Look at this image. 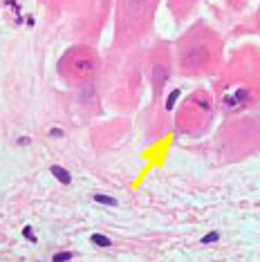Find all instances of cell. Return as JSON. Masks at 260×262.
Returning <instances> with one entry per match:
<instances>
[{"label": "cell", "instance_id": "8", "mask_svg": "<svg viewBox=\"0 0 260 262\" xmlns=\"http://www.w3.org/2000/svg\"><path fill=\"white\" fill-rule=\"evenodd\" d=\"M110 0H72L65 9V16H72L74 20V34H76V43H99V34L108 20L110 14Z\"/></svg>", "mask_w": 260, "mask_h": 262}, {"label": "cell", "instance_id": "7", "mask_svg": "<svg viewBox=\"0 0 260 262\" xmlns=\"http://www.w3.org/2000/svg\"><path fill=\"white\" fill-rule=\"evenodd\" d=\"M103 70V54L92 43H72L56 61V76L63 85L83 90L99 81Z\"/></svg>", "mask_w": 260, "mask_h": 262}, {"label": "cell", "instance_id": "11", "mask_svg": "<svg viewBox=\"0 0 260 262\" xmlns=\"http://www.w3.org/2000/svg\"><path fill=\"white\" fill-rule=\"evenodd\" d=\"M253 32L260 34V5H258V9H256V14H253Z\"/></svg>", "mask_w": 260, "mask_h": 262}, {"label": "cell", "instance_id": "4", "mask_svg": "<svg viewBox=\"0 0 260 262\" xmlns=\"http://www.w3.org/2000/svg\"><path fill=\"white\" fill-rule=\"evenodd\" d=\"M162 0H112V40L105 54L121 56L155 38Z\"/></svg>", "mask_w": 260, "mask_h": 262}, {"label": "cell", "instance_id": "1", "mask_svg": "<svg viewBox=\"0 0 260 262\" xmlns=\"http://www.w3.org/2000/svg\"><path fill=\"white\" fill-rule=\"evenodd\" d=\"M211 92L220 117L260 110V45L240 43L227 52L220 72L211 79Z\"/></svg>", "mask_w": 260, "mask_h": 262}, {"label": "cell", "instance_id": "9", "mask_svg": "<svg viewBox=\"0 0 260 262\" xmlns=\"http://www.w3.org/2000/svg\"><path fill=\"white\" fill-rule=\"evenodd\" d=\"M36 3L45 14V23L47 25H54V23L63 18L65 9H68V5L72 3V0H36Z\"/></svg>", "mask_w": 260, "mask_h": 262}, {"label": "cell", "instance_id": "10", "mask_svg": "<svg viewBox=\"0 0 260 262\" xmlns=\"http://www.w3.org/2000/svg\"><path fill=\"white\" fill-rule=\"evenodd\" d=\"M200 0H166V7L170 11V16H173V20L180 25L182 20H186L188 16L195 11Z\"/></svg>", "mask_w": 260, "mask_h": 262}, {"label": "cell", "instance_id": "2", "mask_svg": "<svg viewBox=\"0 0 260 262\" xmlns=\"http://www.w3.org/2000/svg\"><path fill=\"white\" fill-rule=\"evenodd\" d=\"M175 74L188 81L213 79L227 58V40L204 18H195L173 40Z\"/></svg>", "mask_w": 260, "mask_h": 262}, {"label": "cell", "instance_id": "6", "mask_svg": "<svg viewBox=\"0 0 260 262\" xmlns=\"http://www.w3.org/2000/svg\"><path fill=\"white\" fill-rule=\"evenodd\" d=\"M146 85L150 90V105L148 119L164 117V103H166V88L175 74V58H173V43L164 38H153L146 45Z\"/></svg>", "mask_w": 260, "mask_h": 262}, {"label": "cell", "instance_id": "5", "mask_svg": "<svg viewBox=\"0 0 260 262\" xmlns=\"http://www.w3.org/2000/svg\"><path fill=\"white\" fill-rule=\"evenodd\" d=\"M218 117L215 99L211 88L198 85L177 103L173 110V128L184 139H200L213 128Z\"/></svg>", "mask_w": 260, "mask_h": 262}, {"label": "cell", "instance_id": "3", "mask_svg": "<svg viewBox=\"0 0 260 262\" xmlns=\"http://www.w3.org/2000/svg\"><path fill=\"white\" fill-rule=\"evenodd\" d=\"M146 47L126 52L121 56L103 54V70L99 85L103 88L101 97L115 110L133 112L139 105L141 92L146 88Z\"/></svg>", "mask_w": 260, "mask_h": 262}]
</instances>
